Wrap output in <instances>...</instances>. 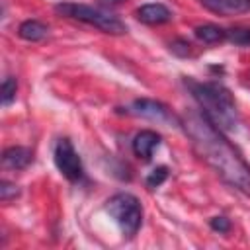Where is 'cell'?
Segmentation results:
<instances>
[{
    "label": "cell",
    "instance_id": "cell-8",
    "mask_svg": "<svg viewBox=\"0 0 250 250\" xmlns=\"http://www.w3.org/2000/svg\"><path fill=\"white\" fill-rule=\"evenodd\" d=\"M135 16H137V20L141 23H146V25H162V23L172 20V12L164 4H160V2L141 6L135 12Z\"/></svg>",
    "mask_w": 250,
    "mask_h": 250
},
{
    "label": "cell",
    "instance_id": "cell-5",
    "mask_svg": "<svg viewBox=\"0 0 250 250\" xmlns=\"http://www.w3.org/2000/svg\"><path fill=\"white\" fill-rule=\"evenodd\" d=\"M55 164L68 182H80L84 178V166L68 139H59L55 145Z\"/></svg>",
    "mask_w": 250,
    "mask_h": 250
},
{
    "label": "cell",
    "instance_id": "cell-12",
    "mask_svg": "<svg viewBox=\"0 0 250 250\" xmlns=\"http://www.w3.org/2000/svg\"><path fill=\"white\" fill-rule=\"evenodd\" d=\"M193 33H195V37H197L201 43H207V45H211V43H221V41L227 39V29H223V27H219V25H215V23L197 25V27L193 29Z\"/></svg>",
    "mask_w": 250,
    "mask_h": 250
},
{
    "label": "cell",
    "instance_id": "cell-11",
    "mask_svg": "<svg viewBox=\"0 0 250 250\" xmlns=\"http://www.w3.org/2000/svg\"><path fill=\"white\" fill-rule=\"evenodd\" d=\"M47 33H49V27L39 20H25L18 27V35L21 39H25V41H31V43L45 39Z\"/></svg>",
    "mask_w": 250,
    "mask_h": 250
},
{
    "label": "cell",
    "instance_id": "cell-7",
    "mask_svg": "<svg viewBox=\"0 0 250 250\" xmlns=\"http://www.w3.org/2000/svg\"><path fill=\"white\" fill-rule=\"evenodd\" d=\"M199 4L217 16H238L250 12V0H199Z\"/></svg>",
    "mask_w": 250,
    "mask_h": 250
},
{
    "label": "cell",
    "instance_id": "cell-13",
    "mask_svg": "<svg viewBox=\"0 0 250 250\" xmlns=\"http://www.w3.org/2000/svg\"><path fill=\"white\" fill-rule=\"evenodd\" d=\"M16 92H18V80L14 76H6L2 82V104L10 105L16 100Z\"/></svg>",
    "mask_w": 250,
    "mask_h": 250
},
{
    "label": "cell",
    "instance_id": "cell-3",
    "mask_svg": "<svg viewBox=\"0 0 250 250\" xmlns=\"http://www.w3.org/2000/svg\"><path fill=\"white\" fill-rule=\"evenodd\" d=\"M57 14L64 16V18H70V20H78L82 23H88V25H94L98 27L100 31L104 33H109V35H123L127 31V25L111 16L109 12H104L100 8H94V6H88V4H76V2H61L55 6Z\"/></svg>",
    "mask_w": 250,
    "mask_h": 250
},
{
    "label": "cell",
    "instance_id": "cell-15",
    "mask_svg": "<svg viewBox=\"0 0 250 250\" xmlns=\"http://www.w3.org/2000/svg\"><path fill=\"white\" fill-rule=\"evenodd\" d=\"M166 178H168V168H166V166H156V168L146 176V188L154 189V188H158L160 184H164Z\"/></svg>",
    "mask_w": 250,
    "mask_h": 250
},
{
    "label": "cell",
    "instance_id": "cell-2",
    "mask_svg": "<svg viewBox=\"0 0 250 250\" xmlns=\"http://www.w3.org/2000/svg\"><path fill=\"white\" fill-rule=\"evenodd\" d=\"M186 86L199 104L201 113H205L213 125H217L221 131H232L236 127L238 111L229 88H225L221 82H197L191 78H186Z\"/></svg>",
    "mask_w": 250,
    "mask_h": 250
},
{
    "label": "cell",
    "instance_id": "cell-4",
    "mask_svg": "<svg viewBox=\"0 0 250 250\" xmlns=\"http://www.w3.org/2000/svg\"><path fill=\"white\" fill-rule=\"evenodd\" d=\"M105 211L113 217L125 236H135L143 223V207L133 193H115L107 199Z\"/></svg>",
    "mask_w": 250,
    "mask_h": 250
},
{
    "label": "cell",
    "instance_id": "cell-19",
    "mask_svg": "<svg viewBox=\"0 0 250 250\" xmlns=\"http://www.w3.org/2000/svg\"><path fill=\"white\" fill-rule=\"evenodd\" d=\"M104 4H109V6H115V4H121V2H125V0H102Z\"/></svg>",
    "mask_w": 250,
    "mask_h": 250
},
{
    "label": "cell",
    "instance_id": "cell-6",
    "mask_svg": "<svg viewBox=\"0 0 250 250\" xmlns=\"http://www.w3.org/2000/svg\"><path fill=\"white\" fill-rule=\"evenodd\" d=\"M131 113L152 119V121H160V123H170V121L180 123V119H176L174 113L162 102H156V100H135L131 104Z\"/></svg>",
    "mask_w": 250,
    "mask_h": 250
},
{
    "label": "cell",
    "instance_id": "cell-14",
    "mask_svg": "<svg viewBox=\"0 0 250 250\" xmlns=\"http://www.w3.org/2000/svg\"><path fill=\"white\" fill-rule=\"evenodd\" d=\"M227 39L234 45H250V27H234L227 31Z\"/></svg>",
    "mask_w": 250,
    "mask_h": 250
},
{
    "label": "cell",
    "instance_id": "cell-9",
    "mask_svg": "<svg viewBox=\"0 0 250 250\" xmlns=\"http://www.w3.org/2000/svg\"><path fill=\"white\" fill-rule=\"evenodd\" d=\"M158 145H160V135L156 131L145 129V131L135 135V139H133V152H135V156H139L143 160H150L152 152H154V148Z\"/></svg>",
    "mask_w": 250,
    "mask_h": 250
},
{
    "label": "cell",
    "instance_id": "cell-18",
    "mask_svg": "<svg viewBox=\"0 0 250 250\" xmlns=\"http://www.w3.org/2000/svg\"><path fill=\"white\" fill-rule=\"evenodd\" d=\"M209 227H211L215 232H219V234H227L232 225H230V221H229L227 217L219 215V217H213V219L209 221Z\"/></svg>",
    "mask_w": 250,
    "mask_h": 250
},
{
    "label": "cell",
    "instance_id": "cell-1",
    "mask_svg": "<svg viewBox=\"0 0 250 250\" xmlns=\"http://www.w3.org/2000/svg\"><path fill=\"white\" fill-rule=\"evenodd\" d=\"M180 125L189 137L197 156L205 160L230 188L238 189L244 195H250V166L227 141L223 131L213 125L205 117V113H201V109L188 111L184 117H180Z\"/></svg>",
    "mask_w": 250,
    "mask_h": 250
},
{
    "label": "cell",
    "instance_id": "cell-10",
    "mask_svg": "<svg viewBox=\"0 0 250 250\" xmlns=\"http://www.w3.org/2000/svg\"><path fill=\"white\" fill-rule=\"evenodd\" d=\"M33 154L27 146H10L2 152V164L10 170H23L29 166Z\"/></svg>",
    "mask_w": 250,
    "mask_h": 250
},
{
    "label": "cell",
    "instance_id": "cell-16",
    "mask_svg": "<svg viewBox=\"0 0 250 250\" xmlns=\"http://www.w3.org/2000/svg\"><path fill=\"white\" fill-rule=\"evenodd\" d=\"M18 193H20V191H18V186H16V184H12V182H8V180H2V182H0V199H2L4 203L16 199Z\"/></svg>",
    "mask_w": 250,
    "mask_h": 250
},
{
    "label": "cell",
    "instance_id": "cell-17",
    "mask_svg": "<svg viewBox=\"0 0 250 250\" xmlns=\"http://www.w3.org/2000/svg\"><path fill=\"white\" fill-rule=\"evenodd\" d=\"M170 51L178 57H189L191 55V43L186 39H174L170 43Z\"/></svg>",
    "mask_w": 250,
    "mask_h": 250
}]
</instances>
